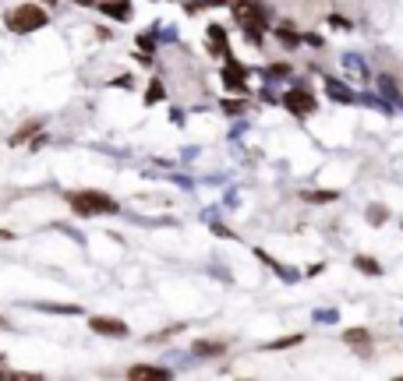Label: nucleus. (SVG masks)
Listing matches in <instances>:
<instances>
[{"instance_id":"nucleus-22","label":"nucleus","mask_w":403,"mask_h":381,"mask_svg":"<svg viewBox=\"0 0 403 381\" xmlns=\"http://www.w3.org/2000/svg\"><path fill=\"white\" fill-rule=\"evenodd\" d=\"M0 364H4V353H0Z\"/></svg>"},{"instance_id":"nucleus-13","label":"nucleus","mask_w":403,"mask_h":381,"mask_svg":"<svg viewBox=\"0 0 403 381\" xmlns=\"http://www.w3.org/2000/svg\"><path fill=\"white\" fill-rule=\"evenodd\" d=\"M308 201H336V190H304Z\"/></svg>"},{"instance_id":"nucleus-16","label":"nucleus","mask_w":403,"mask_h":381,"mask_svg":"<svg viewBox=\"0 0 403 381\" xmlns=\"http://www.w3.org/2000/svg\"><path fill=\"white\" fill-rule=\"evenodd\" d=\"M294 343H301V336H291V339H276V343H269L266 350H287V346H294Z\"/></svg>"},{"instance_id":"nucleus-3","label":"nucleus","mask_w":403,"mask_h":381,"mask_svg":"<svg viewBox=\"0 0 403 381\" xmlns=\"http://www.w3.org/2000/svg\"><path fill=\"white\" fill-rule=\"evenodd\" d=\"M234 14H237V21H241L244 36H248L251 43H258V39H262V28H266L262 11H258L255 4H248V0H237V4H234Z\"/></svg>"},{"instance_id":"nucleus-9","label":"nucleus","mask_w":403,"mask_h":381,"mask_svg":"<svg viewBox=\"0 0 403 381\" xmlns=\"http://www.w3.org/2000/svg\"><path fill=\"white\" fill-rule=\"evenodd\" d=\"M192 350H195L199 357H219V353L226 350V343H223V339H199Z\"/></svg>"},{"instance_id":"nucleus-7","label":"nucleus","mask_w":403,"mask_h":381,"mask_svg":"<svg viewBox=\"0 0 403 381\" xmlns=\"http://www.w3.org/2000/svg\"><path fill=\"white\" fill-rule=\"evenodd\" d=\"M343 339H347V343H350L361 357H368V353H372V336H368L365 328H350V332H343Z\"/></svg>"},{"instance_id":"nucleus-11","label":"nucleus","mask_w":403,"mask_h":381,"mask_svg":"<svg viewBox=\"0 0 403 381\" xmlns=\"http://www.w3.org/2000/svg\"><path fill=\"white\" fill-rule=\"evenodd\" d=\"M39 127H43L39 120H28L25 127H18V131H14V138H11V145H21V141H28V138H32V134H36Z\"/></svg>"},{"instance_id":"nucleus-20","label":"nucleus","mask_w":403,"mask_h":381,"mask_svg":"<svg viewBox=\"0 0 403 381\" xmlns=\"http://www.w3.org/2000/svg\"><path fill=\"white\" fill-rule=\"evenodd\" d=\"M11 237H14V233H7V230H0V240H11Z\"/></svg>"},{"instance_id":"nucleus-14","label":"nucleus","mask_w":403,"mask_h":381,"mask_svg":"<svg viewBox=\"0 0 403 381\" xmlns=\"http://www.w3.org/2000/svg\"><path fill=\"white\" fill-rule=\"evenodd\" d=\"M329 95H336V99H347V102L354 99V92H350V89H343V85H336V82H329Z\"/></svg>"},{"instance_id":"nucleus-6","label":"nucleus","mask_w":403,"mask_h":381,"mask_svg":"<svg viewBox=\"0 0 403 381\" xmlns=\"http://www.w3.org/2000/svg\"><path fill=\"white\" fill-rule=\"evenodd\" d=\"M127 378L135 381H167L170 378V371H167V367H149V364H135V367H131V371H127Z\"/></svg>"},{"instance_id":"nucleus-15","label":"nucleus","mask_w":403,"mask_h":381,"mask_svg":"<svg viewBox=\"0 0 403 381\" xmlns=\"http://www.w3.org/2000/svg\"><path fill=\"white\" fill-rule=\"evenodd\" d=\"M368 219H372L375 226H379V222H386V208H382V205H372V208H368Z\"/></svg>"},{"instance_id":"nucleus-8","label":"nucleus","mask_w":403,"mask_h":381,"mask_svg":"<svg viewBox=\"0 0 403 381\" xmlns=\"http://www.w3.org/2000/svg\"><path fill=\"white\" fill-rule=\"evenodd\" d=\"M223 78H226V85H230V89H244V78H248V71H244L237 60H230V64H226V71H223Z\"/></svg>"},{"instance_id":"nucleus-5","label":"nucleus","mask_w":403,"mask_h":381,"mask_svg":"<svg viewBox=\"0 0 403 381\" xmlns=\"http://www.w3.org/2000/svg\"><path fill=\"white\" fill-rule=\"evenodd\" d=\"M283 106H287L294 117H308V113H315V95L301 92V89H294V92L283 95Z\"/></svg>"},{"instance_id":"nucleus-10","label":"nucleus","mask_w":403,"mask_h":381,"mask_svg":"<svg viewBox=\"0 0 403 381\" xmlns=\"http://www.w3.org/2000/svg\"><path fill=\"white\" fill-rule=\"evenodd\" d=\"M103 11H106L110 18H127V14H131L127 0H103Z\"/></svg>"},{"instance_id":"nucleus-12","label":"nucleus","mask_w":403,"mask_h":381,"mask_svg":"<svg viewBox=\"0 0 403 381\" xmlns=\"http://www.w3.org/2000/svg\"><path fill=\"white\" fill-rule=\"evenodd\" d=\"M354 265H357L361 272H368V276H382V269H379V262H372V258H354Z\"/></svg>"},{"instance_id":"nucleus-17","label":"nucleus","mask_w":403,"mask_h":381,"mask_svg":"<svg viewBox=\"0 0 403 381\" xmlns=\"http://www.w3.org/2000/svg\"><path fill=\"white\" fill-rule=\"evenodd\" d=\"M276 36H280L283 43H301V36H298V32H291V28H276Z\"/></svg>"},{"instance_id":"nucleus-21","label":"nucleus","mask_w":403,"mask_h":381,"mask_svg":"<svg viewBox=\"0 0 403 381\" xmlns=\"http://www.w3.org/2000/svg\"><path fill=\"white\" fill-rule=\"evenodd\" d=\"M0 328H7V321H4V318H0Z\"/></svg>"},{"instance_id":"nucleus-18","label":"nucleus","mask_w":403,"mask_h":381,"mask_svg":"<svg viewBox=\"0 0 403 381\" xmlns=\"http://www.w3.org/2000/svg\"><path fill=\"white\" fill-rule=\"evenodd\" d=\"M159 95H163V85H159V82H152V89H149V95H145V102H156Z\"/></svg>"},{"instance_id":"nucleus-1","label":"nucleus","mask_w":403,"mask_h":381,"mask_svg":"<svg viewBox=\"0 0 403 381\" xmlns=\"http://www.w3.org/2000/svg\"><path fill=\"white\" fill-rule=\"evenodd\" d=\"M4 21H7V28H11V32H36V28H43V25H46V11H43V7H36V4H21V7L7 11V14H4Z\"/></svg>"},{"instance_id":"nucleus-4","label":"nucleus","mask_w":403,"mask_h":381,"mask_svg":"<svg viewBox=\"0 0 403 381\" xmlns=\"http://www.w3.org/2000/svg\"><path fill=\"white\" fill-rule=\"evenodd\" d=\"M89 328L96 332V336H110V339H124L127 336V325L120 321V318H89Z\"/></svg>"},{"instance_id":"nucleus-19","label":"nucleus","mask_w":403,"mask_h":381,"mask_svg":"<svg viewBox=\"0 0 403 381\" xmlns=\"http://www.w3.org/2000/svg\"><path fill=\"white\" fill-rule=\"evenodd\" d=\"M75 4H78V7H93L96 0H75Z\"/></svg>"},{"instance_id":"nucleus-2","label":"nucleus","mask_w":403,"mask_h":381,"mask_svg":"<svg viewBox=\"0 0 403 381\" xmlns=\"http://www.w3.org/2000/svg\"><path fill=\"white\" fill-rule=\"evenodd\" d=\"M68 201H71V208H75L82 219L100 215V212H117V201L106 198V194H100V190H78V194H68Z\"/></svg>"}]
</instances>
